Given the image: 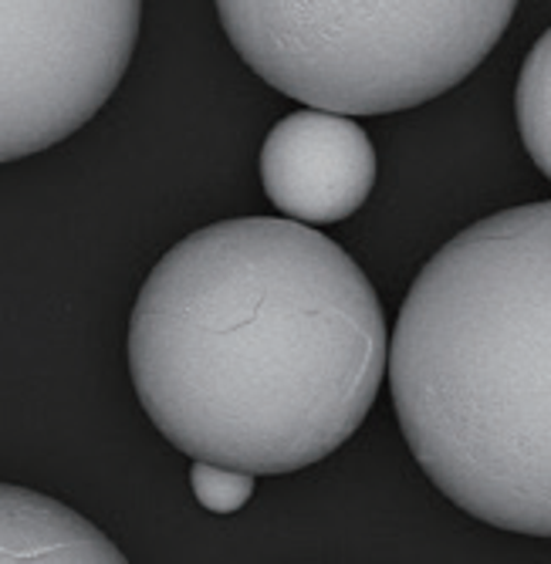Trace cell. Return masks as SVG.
I'll return each instance as SVG.
<instances>
[{"label":"cell","instance_id":"obj_1","mask_svg":"<svg viewBox=\"0 0 551 564\" xmlns=\"http://www.w3.org/2000/svg\"><path fill=\"white\" fill-rule=\"evenodd\" d=\"M389 345L372 281L335 240L244 217L183 237L149 271L129 372L180 453L278 477L315 467L363 426Z\"/></svg>","mask_w":551,"mask_h":564},{"label":"cell","instance_id":"obj_6","mask_svg":"<svg viewBox=\"0 0 551 564\" xmlns=\"http://www.w3.org/2000/svg\"><path fill=\"white\" fill-rule=\"evenodd\" d=\"M0 564H129L91 521L55 497L0 490Z\"/></svg>","mask_w":551,"mask_h":564},{"label":"cell","instance_id":"obj_2","mask_svg":"<svg viewBox=\"0 0 551 564\" xmlns=\"http://www.w3.org/2000/svg\"><path fill=\"white\" fill-rule=\"evenodd\" d=\"M389 386L446 500L551 538V199L490 214L433 253L399 307Z\"/></svg>","mask_w":551,"mask_h":564},{"label":"cell","instance_id":"obj_5","mask_svg":"<svg viewBox=\"0 0 551 564\" xmlns=\"http://www.w3.org/2000/svg\"><path fill=\"white\" fill-rule=\"evenodd\" d=\"M261 183L288 220L338 224L372 196L376 149L359 122L302 109L268 132Z\"/></svg>","mask_w":551,"mask_h":564},{"label":"cell","instance_id":"obj_8","mask_svg":"<svg viewBox=\"0 0 551 564\" xmlns=\"http://www.w3.org/2000/svg\"><path fill=\"white\" fill-rule=\"evenodd\" d=\"M193 494L199 507H207L210 514H237V510L255 494V477L240 470H224L214 464H193L190 470Z\"/></svg>","mask_w":551,"mask_h":564},{"label":"cell","instance_id":"obj_4","mask_svg":"<svg viewBox=\"0 0 551 564\" xmlns=\"http://www.w3.org/2000/svg\"><path fill=\"white\" fill-rule=\"evenodd\" d=\"M142 4H0V156H34L106 106L139 41Z\"/></svg>","mask_w":551,"mask_h":564},{"label":"cell","instance_id":"obj_3","mask_svg":"<svg viewBox=\"0 0 551 564\" xmlns=\"http://www.w3.org/2000/svg\"><path fill=\"white\" fill-rule=\"evenodd\" d=\"M217 18L271 88L348 119L417 109L457 88L508 31L515 4L220 0Z\"/></svg>","mask_w":551,"mask_h":564},{"label":"cell","instance_id":"obj_7","mask_svg":"<svg viewBox=\"0 0 551 564\" xmlns=\"http://www.w3.org/2000/svg\"><path fill=\"white\" fill-rule=\"evenodd\" d=\"M515 112L528 156L551 180V28L534 41L521 65Z\"/></svg>","mask_w":551,"mask_h":564}]
</instances>
